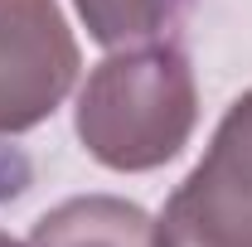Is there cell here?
<instances>
[{
  "mask_svg": "<svg viewBox=\"0 0 252 247\" xmlns=\"http://www.w3.org/2000/svg\"><path fill=\"white\" fill-rule=\"evenodd\" d=\"M0 247H30V243H20V238H10V233H0Z\"/></svg>",
  "mask_w": 252,
  "mask_h": 247,
  "instance_id": "cell-6",
  "label": "cell"
},
{
  "mask_svg": "<svg viewBox=\"0 0 252 247\" xmlns=\"http://www.w3.org/2000/svg\"><path fill=\"white\" fill-rule=\"evenodd\" d=\"M78 39L59 0H0V136L49 122L78 83Z\"/></svg>",
  "mask_w": 252,
  "mask_h": 247,
  "instance_id": "cell-3",
  "label": "cell"
},
{
  "mask_svg": "<svg viewBox=\"0 0 252 247\" xmlns=\"http://www.w3.org/2000/svg\"><path fill=\"white\" fill-rule=\"evenodd\" d=\"M156 247H252V88L156 218Z\"/></svg>",
  "mask_w": 252,
  "mask_h": 247,
  "instance_id": "cell-2",
  "label": "cell"
},
{
  "mask_svg": "<svg viewBox=\"0 0 252 247\" xmlns=\"http://www.w3.org/2000/svg\"><path fill=\"white\" fill-rule=\"evenodd\" d=\"M30 247H156V218L112 194H83L39 218Z\"/></svg>",
  "mask_w": 252,
  "mask_h": 247,
  "instance_id": "cell-4",
  "label": "cell"
},
{
  "mask_svg": "<svg viewBox=\"0 0 252 247\" xmlns=\"http://www.w3.org/2000/svg\"><path fill=\"white\" fill-rule=\"evenodd\" d=\"M199 122L194 68L175 44L107 54L78 93V141L117 175H146L189 146Z\"/></svg>",
  "mask_w": 252,
  "mask_h": 247,
  "instance_id": "cell-1",
  "label": "cell"
},
{
  "mask_svg": "<svg viewBox=\"0 0 252 247\" xmlns=\"http://www.w3.org/2000/svg\"><path fill=\"white\" fill-rule=\"evenodd\" d=\"M73 10L102 49L122 54V49L165 44L185 0H73Z\"/></svg>",
  "mask_w": 252,
  "mask_h": 247,
  "instance_id": "cell-5",
  "label": "cell"
}]
</instances>
